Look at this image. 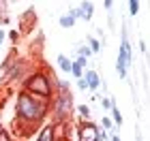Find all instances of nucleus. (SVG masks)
Masks as SVG:
<instances>
[{"label": "nucleus", "instance_id": "14", "mask_svg": "<svg viewBox=\"0 0 150 141\" xmlns=\"http://www.w3.org/2000/svg\"><path fill=\"white\" fill-rule=\"evenodd\" d=\"M75 111H77V116H79V122H90V107L88 105H77Z\"/></svg>", "mask_w": 150, "mask_h": 141}, {"label": "nucleus", "instance_id": "5", "mask_svg": "<svg viewBox=\"0 0 150 141\" xmlns=\"http://www.w3.org/2000/svg\"><path fill=\"white\" fill-rule=\"evenodd\" d=\"M28 71H30V64L28 60L24 58H13L9 66L4 69V79L6 81H19V79H26L28 77Z\"/></svg>", "mask_w": 150, "mask_h": 141}, {"label": "nucleus", "instance_id": "13", "mask_svg": "<svg viewBox=\"0 0 150 141\" xmlns=\"http://www.w3.org/2000/svg\"><path fill=\"white\" fill-rule=\"evenodd\" d=\"M86 45H88V49L92 51V56L101 51V41H99L97 36H92V34H88V36H86Z\"/></svg>", "mask_w": 150, "mask_h": 141}, {"label": "nucleus", "instance_id": "11", "mask_svg": "<svg viewBox=\"0 0 150 141\" xmlns=\"http://www.w3.org/2000/svg\"><path fill=\"white\" fill-rule=\"evenodd\" d=\"M110 120L114 122V126L116 128H120L122 124H125V120H122V113H120V109H118V105H112V109H110Z\"/></svg>", "mask_w": 150, "mask_h": 141}, {"label": "nucleus", "instance_id": "8", "mask_svg": "<svg viewBox=\"0 0 150 141\" xmlns=\"http://www.w3.org/2000/svg\"><path fill=\"white\" fill-rule=\"evenodd\" d=\"M84 79H86V83H88V90L90 92H97L101 88V75L94 69H86L84 71Z\"/></svg>", "mask_w": 150, "mask_h": 141}, {"label": "nucleus", "instance_id": "1", "mask_svg": "<svg viewBox=\"0 0 150 141\" xmlns=\"http://www.w3.org/2000/svg\"><path fill=\"white\" fill-rule=\"evenodd\" d=\"M50 113V103L47 100H41L32 94L19 90L15 96V122L17 128L28 135L30 130H37L39 124H43V120Z\"/></svg>", "mask_w": 150, "mask_h": 141}, {"label": "nucleus", "instance_id": "20", "mask_svg": "<svg viewBox=\"0 0 150 141\" xmlns=\"http://www.w3.org/2000/svg\"><path fill=\"white\" fill-rule=\"evenodd\" d=\"M77 88H79L81 92H86V90H88V83H86V79H84V77L77 79Z\"/></svg>", "mask_w": 150, "mask_h": 141}, {"label": "nucleus", "instance_id": "24", "mask_svg": "<svg viewBox=\"0 0 150 141\" xmlns=\"http://www.w3.org/2000/svg\"><path fill=\"white\" fill-rule=\"evenodd\" d=\"M4 36H6V32H4L2 28H0V45H2V43H4Z\"/></svg>", "mask_w": 150, "mask_h": 141}, {"label": "nucleus", "instance_id": "16", "mask_svg": "<svg viewBox=\"0 0 150 141\" xmlns=\"http://www.w3.org/2000/svg\"><path fill=\"white\" fill-rule=\"evenodd\" d=\"M129 13L131 15H137L139 13V0H129Z\"/></svg>", "mask_w": 150, "mask_h": 141}, {"label": "nucleus", "instance_id": "4", "mask_svg": "<svg viewBox=\"0 0 150 141\" xmlns=\"http://www.w3.org/2000/svg\"><path fill=\"white\" fill-rule=\"evenodd\" d=\"M133 62V51L131 43H129V28L127 24H122V36H120V47H118V60H116V73L120 79L129 77V66Z\"/></svg>", "mask_w": 150, "mask_h": 141}, {"label": "nucleus", "instance_id": "18", "mask_svg": "<svg viewBox=\"0 0 150 141\" xmlns=\"http://www.w3.org/2000/svg\"><path fill=\"white\" fill-rule=\"evenodd\" d=\"M0 141H13V135L6 128H0Z\"/></svg>", "mask_w": 150, "mask_h": 141}, {"label": "nucleus", "instance_id": "3", "mask_svg": "<svg viewBox=\"0 0 150 141\" xmlns=\"http://www.w3.org/2000/svg\"><path fill=\"white\" fill-rule=\"evenodd\" d=\"M50 109H52V116H54V124H67L69 122L71 113L75 111L71 90L54 92V98L50 100Z\"/></svg>", "mask_w": 150, "mask_h": 141}, {"label": "nucleus", "instance_id": "21", "mask_svg": "<svg viewBox=\"0 0 150 141\" xmlns=\"http://www.w3.org/2000/svg\"><path fill=\"white\" fill-rule=\"evenodd\" d=\"M103 6L107 9V13L112 15V6H114V2H112V0H105V2H103Z\"/></svg>", "mask_w": 150, "mask_h": 141}, {"label": "nucleus", "instance_id": "17", "mask_svg": "<svg viewBox=\"0 0 150 141\" xmlns=\"http://www.w3.org/2000/svg\"><path fill=\"white\" fill-rule=\"evenodd\" d=\"M99 100H101V107H103V109H105V111H110V109H112V105H114V100H112L110 96H101Z\"/></svg>", "mask_w": 150, "mask_h": 141}, {"label": "nucleus", "instance_id": "6", "mask_svg": "<svg viewBox=\"0 0 150 141\" xmlns=\"http://www.w3.org/2000/svg\"><path fill=\"white\" fill-rule=\"evenodd\" d=\"M77 141H99V126L92 122H77Z\"/></svg>", "mask_w": 150, "mask_h": 141}, {"label": "nucleus", "instance_id": "15", "mask_svg": "<svg viewBox=\"0 0 150 141\" xmlns=\"http://www.w3.org/2000/svg\"><path fill=\"white\" fill-rule=\"evenodd\" d=\"M101 126H103V128H101V130H105V133H110V135H112V133L116 130V126H114V122H112V120H110V116H105V118H101Z\"/></svg>", "mask_w": 150, "mask_h": 141}, {"label": "nucleus", "instance_id": "23", "mask_svg": "<svg viewBox=\"0 0 150 141\" xmlns=\"http://www.w3.org/2000/svg\"><path fill=\"white\" fill-rule=\"evenodd\" d=\"M110 141H122V139H120V135H116V133H112V135H110Z\"/></svg>", "mask_w": 150, "mask_h": 141}, {"label": "nucleus", "instance_id": "7", "mask_svg": "<svg viewBox=\"0 0 150 141\" xmlns=\"http://www.w3.org/2000/svg\"><path fill=\"white\" fill-rule=\"evenodd\" d=\"M77 19H84V22H90L92 15H94V4L90 0H84V2H79L77 6Z\"/></svg>", "mask_w": 150, "mask_h": 141}, {"label": "nucleus", "instance_id": "19", "mask_svg": "<svg viewBox=\"0 0 150 141\" xmlns=\"http://www.w3.org/2000/svg\"><path fill=\"white\" fill-rule=\"evenodd\" d=\"M19 36H22V32H19V30H11V32H9V39H11L13 43H17Z\"/></svg>", "mask_w": 150, "mask_h": 141}, {"label": "nucleus", "instance_id": "12", "mask_svg": "<svg viewBox=\"0 0 150 141\" xmlns=\"http://www.w3.org/2000/svg\"><path fill=\"white\" fill-rule=\"evenodd\" d=\"M56 62H58V69L62 71V73H71V58H67L64 53H58Z\"/></svg>", "mask_w": 150, "mask_h": 141}, {"label": "nucleus", "instance_id": "2", "mask_svg": "<svg viewBox=\"0 0 150 141\" xmlns=\"http://www.w3.org/2000/svg\"><path fill=\"white\" fill-rule=\"evenodd\" d=\"M52 77L54 73L52 71H45V69H39V71H32L28 73V77L24 79L22 83V90L37 96L41 100H50L54 98V86H52Z\"/></svg>", "mask_w": 150, "mask_h": 141}, {"label": "nucleus", "instance_id": "10", "mask_svg": "<svg viewBox=\"0 0 150 141\" xmlns=\"http://www.w3.org/2000/svg\"><path fill=\"white\" fill-rule=\"evenodd\" d=\"M75 22H77V9H69L67 13H62V15L58 17V24L62 26V28H73L75 26Z\"/></svg>", "mask_w": 150, "mask_h": 141}, {"label": "nucleus", "instance_id": "25", "mask_svg": "<svg viewBox=\"0 0 150 141\" xmlns=\"http://www.w3.org/2000/svg\"><path fill=\"white\" fill-rule=\"evenodd\" d=\"M58 141H71V139H69V137H60Z\"/></svg>", "mask_w": 150, "mask_h": 141}, {"label": "nucleus", "instance_id": "9", "mask_svg": "<svg viewBox=\"0 0 150 141\" xmlns=\"http://www.w3.org/2000/svg\"><path fill=\"white\" fill-rule=\"evenodd\" d=\"M37 141H58V137H56V124L50 122V124H43V126H41Z\"/></svg>", "mask_w": 150, "mask_h": 141}, {"label": "nucleus", "instance_id": "22", "mask_svg": "<svg viewBox=\"0 0 150 141\" xmlns=\"http://www.w3.org/2000/svg\"><path fill=\"white\" fill-rule=\"evenodd\" d=\"M139 49L146 53V51H148V43H146V41H142V43H139Z\"/></svg>", "mask_w": 150, "mask_h": 141}]
</instances>
